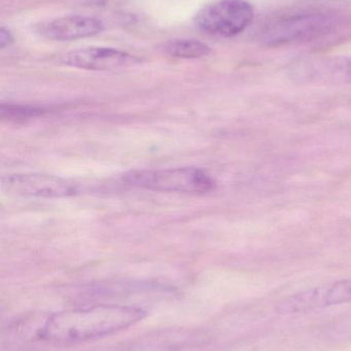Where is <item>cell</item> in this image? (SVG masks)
Returning a JSON list of instances; mask_svg holds the SVG:
<instances>
[{"instance_id":"1","label":"cell","mask_w":351,"mask_h":351,"mask_svg":"<svg viewBox=\"0 0 351 351\" xmlns=\"http://www.w3.org/2000/svg\"><path fill=\"white\" fill-rule=\"evenodd\" d=\"M146 315L142 307L117 304L58 311L47 317L37 336L51 343H82L128 329Z\"/></svg>"},{"instance_id":"2","label":"cell","mask_w":351,"mask_h":351,"mask_svg":"<svg viewBox=\"0 0 351 351\" xmlns=\"http://www.w3.org/2000/svg\"><path fill=\"white\" fill-rule=\"evenodd\" d=\"M123 180L133 187L166 193L205 194L216 188L212 176L194 167L131 171Z\"/></svg>"},{"instance_id":"3","label":"cell","mask_w":351,"mask_h":351,"mask_svg":"<svg viewBox=\"0 0 351 351\" xmlns=\"http://www.w3.org/2000/svg\"><path fill=\"white\" fill-rule=\"evenodd\" d=\"M341 20L330 12H309L282 19L268 27L262 41L268 47H282L321 38L339 27Z\"/></svg>"},{"instance_id":"4","label":"cell","mask_w":351,"mask_h":351,"mask_svg":"<svg viewBox=\"0 0 351 351\" xmlns=\"http://www.w3.org/2000/svg\"><path fill=\"white\" fill-rule=\"evenodd\" d=\"M255 18L253 5L247 0H218L202 8L196 26L210 35L233 37L245 30Z\"/></svg>"},{"instance_id":"5","label":"cell","mask_w":351,"mask_h":351,"mask_svg":"<svg viewBox=\"0 0 351 351\" xmlns=\"http://www.w3.org/2000/svg\"><path fill=\"white\" fill-rule=\"evenodd\" d=\"M1 190L10 195L35 198H64L80 192L76 183L43 173H14L2 176Z\"/></svg>"},{"instance_id":"6","label":"cell","mask_w":351,"mask_h":351,"mask_svg":"<svg viewBox=\"0 0 351 351\" xmlns=\"http://www.w3.org/2000/svg\"><path fill=\"white\" fill-rule=\"evenodd\" d=\"M351 302V278L315 287L284 299L276 306L280 315H298Z\"/></svg>"},{"instance_id":"7","label":"cell","mask_w":351,"mask_h":351,"mask_svg":"<svg viewBox=\"0 0 351 351\" xmlns=\"http://www.w3.org/2000/svg\"><path fill=\"white\" fill-rule=\"evenodd\" d=\"M58 62L69 67L91 71H115L131 67L139 60L126 51L113 47H90L66 51Z\"/></svg>"},{"instance_id":"8","label":"cell","mask_w":351,"mask_h":351,"mask_svg":"<svg viewBox=\"0 0 351 351\" xmlns=\"http://www.w3.org/2000/svg\"><path fill=\"white\" fill-rule=\"evenodd\" d=\"M104 25L94 16H60L53 20L39 23L35 27V33L43 38L53 41H73L100 34Z\"/></svg>"},{"instance_id":"9","label":"cell","mask_w":351,"mask_h":351,"mask_svg":"<svg viewBox=\"0 0 351 351\" xmlns=\"http://www.w3.org/2000/svg\"><path fill=\"white\" fill-rule=\"evenodd\" d=\"M299 80L326 84H351V57L317 60L295 69Z\"/></svg>"},{"instance_id":"10","label":"cell","mask_w":351,"mask_h":351,"mask_svg":"<svg viewBox=\"0 0 351 351\" xmlns=\"http://www.w3.org/2000/svg\"><path fill=\"white\" fill-rule=\"evenodd\" d=\"M163 51L179 59H200L212 53V49L197 39H171L162 45Z\"/></svg>"},{"instance_id":"11","label":"cell","mask_w":351,"mask_h":351,"mask_svg":"<svg viewBox=\"0 0 351 351\" xmlns=\"http://www.w3.org/2000/svg\"><path fill=\"white\" fill-rule=\"evenodd\" d=\"M45 109L34 106H21V105H1L0 115L2 119H26L38 117L45 112Z\"/></svg>"},{"instance_id":"12","label":"cell","mask_w":351,"mask_h":351,"mask_svg":"<svg viewBox=\"0 0 351 351\" xmlns=\"http://www.w3.org/2000/svg\"><path fill=\"white\" fill-rule=\"evenodd\" d=\"M12 43H14L12 33L5 27H1V30H0V47L5 49L6 47L12 45Z\"/></svg>"}]
</instances>
